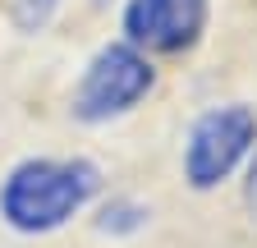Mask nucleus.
<instances>
[{
    "label": "nucleus",
    "instance_id": "f03ea898",
    "mask_svg": "<svg viewBox=\"0 0 257 248\" xmlns=\"http://www.w3.org/2000/svg\"><path fill=\"white\" fill-rule=\"evenodd\" d=\"M152 87H156L152 55H143L128 42H106L83 65V78L69 97V110L83 124H110V119L128 115Z\"/></svg>",
    "mask_w": 257,
    "mask_h": 248
},
{
    "label": "nucleus",
    "instance_id": "39448f33",
    "mask_svg": "<svg viewBox=\"0 0 257 248\" xmlns=\"http://www.w3.org/2000/svg\"><path fill=\"white\" fill-rule=\"evenodd\" d=\"M147 221H152V207H143V202H134V198H115V202L101 207L96 230H101V234H138Z\"/></svg>",
    "mask_w": 257,
    "mask_h": 248
},
{
    "label": "nucleus",
    "instance_id": "f257e3e1",
    "mask_svg": "<svg viewBox=\"0 0 257 248\" xmlns=\"http://www.w3.org/2000/svg\"><path fill=\"white\" fill-rule=\"evenodd\" d=\"M101 189V170L83 157H28L0 179V221L19 234L69 225Z\"/></svg>",
    "mask_w": 257,
    "mask_h": 248
},
{
    "label": "nucleus",
    "instance_id": "6e6552de",
    "mask_svg": "<svg viewBox=\"0 0 257 248\" xmlns=\"http://www.w3.org/2000/svg\"><path fill=\"white\" fill-rule=\"evenodd\" d=\"M96 5H110V0H96Z\"/></svg>",
    "mask_w": 257,
    "mask_h": 248
},
{
    "label": "nucleus",
    "instance_id": "20e7f679",
    "mask_svg": "<svg viewBox=\"0 0 257 248\" xmlns=\"http://www.w3.org/2000/svg\"><path fill=\"white\" fill-rule=\"evenodd\" d=\"M211 0H124V42L143 55H184L202 42Z\"/></svg>",
    "mask_w": 257,
    "mask_h": 248
},
{
    "label": "nucleus",
    "instance_id": "7ed1b4c3",
    "mask_svg": "<svg viewBox=\"0 0 257 248\" xmlns=\"http://www.w3.org/2000/svg\"><path fill=\"white\" fill-rule=\"evenodd\" d=\"M257 147V110L248 101H225L193 119L184 138V179L188 189L211 193L230 179Z\"/></svg>",
    "mask_w": 257,
    "mask_h": 248
},
{
    "label": "nucleus",
    "instance_id": "0eeeda50",
    "mask_svg": "<svg viewBox=\"0 0 257 248\" xmlns=\"http://www.w3.org/2000/svg\"><path fill=\"white\" fill-rule=\"evenodd\" d=\"M243 198H248V211L257 216V147H252V166H248V193H243Z\"/></svg>",
    "mask_w": 257,
    "mask_h": 248
},
{
    "label": "nucleus",
    "instance_id": "423d86ee",
    "mask_svg": "<svg viewBox=\"0 0 257 248\" xmlns=\"http://www.w3.org/2000/svg\"><path fill=\"white\" fill-rule=\"evenodd\" d=\"M55 10H60V0H14V28L32 37L55 19Z\"/></svg>",
    "mask_w": 257,
    "mask_h": 248
}]
</instances>
